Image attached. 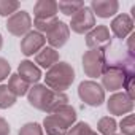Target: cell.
I'll list each match as a JSON object with an SVG mask.
<instances>
[{
    "mask_svg": "<svg viewBox=\"0 0 135 135\" xmlns=\"http://www.w3.org/2000/svg\"><path fill=\"white\" fill-rule=\"evenodd\" d=\"M27 99L33 108L45 111L48 114L54 113L57 108L67 105V102H69V97L64 92H54L45 84H33L27 92Z\"/></svg>",
    "mask_w": 135,
    "mask_h": 135,
    "instance_id": "1",
    "label": "cell"
},
{
    "mask_svg": "<svg viewBox=\"0 0 135 135\" xmlns=\"http://www.w3.org/2000/svg\"><path fill=\"white\" fill-rule=\"evenodd\" d=\"M76 121V111L69 103L62 105L54 113L48 114L43 119V127L48 135H67L69 129Z\"/></svg>",
    "mask_w": 135,
    "mask_h": 135,
    "instance_id": "2",
    "label": "cell"
},
{
    "mask_svg": "<svg viewBox=\"0 0 135 135\" xmlns=\"http://www.w3.org/2000/svg\"><path fill=\"white\" fill-rule=\"evenodd\" d=\"M75 81V70L69 62H57L46 72L45 86L54 92L67 91Z\"/></svg>",
    "mask_w": 135,
    "mask_h": 135,
    "instance_id": "3",
    "label": "cell"
},
{
    "mask_svg": "<svg viewBox=\"0 0 135 135\" xmlns=\"http://www.w3.org/2000/svg\"><path fill=\"white\" fill-rule=\"evenodd\" d=\"M78 97L89 107H100L105 102V91L95 81H83L78 86Z\"/></svg>",
    "mask_w": 135,
    "mask_h": 135,
    "instance_id": "4",
    "label": "cell"
},
{
    "mask_svg": "<svg viewBox=\"0 0 135 135\" xmlns=\"http://www.w3.org/2000/svg\"><path fill=\"white\" fill-rule=\"evenodd\" d=\"M83 70L86 76L97 78L102 76L105 70V56L103 49H89L83 54Z\"/></svg>",
    "mask_w": 135,
    "mask_h": 135,
    "instance_id": "5",
    "label": "cell"
},
{
    "mask_svg": "<svg viewBox=\"0 0 135 135\" xmlns=\"http://www.w3.org/2000/svg\"><path fill=\"white\" fill-rule=\"evenodd\" d=\"M94 27H95V16L91 11V8L84 5L80 11H76L72 16L69 29H72L75 33H88Z\"/></svg>",
    "mask_w": 135,
    "mask_h": 135,
    "instance_id": "6",
    "label": "cell"
},
{
    "mask_svg": "<svg viewBox=\"0 0 135 135\" xmlns=\"http://www.w3.org/2000/svg\"><path fill=\"white\" fill-rule=\"evenodd\" d=\"M32 27V18L27 11H16L11 15L7 21V30L15 37H24L30 32Z\"/></svg>",
    "mask_w": 135,
    "mask_h": 135,
    "instance_id": "7",
    "label": "cell"
},
{
    "mask_svg": "<svg viewBox=\"0 0 135 135\" xmlns=\"http://www.w3.org/2000/svg\"><path fill=\"white\" fill-rule=\"evenodd\" d=\"M129 75H133V73H126L124 70H119V69H105L103 73H102V88L103 91H119L124 88V83L127 80Z\"/></svg>",
    "mask_w": 135,
    "mask_h": 135,
    "instance_id": "8",
    "label": "cell"
},
{
    "mask_svg": "<svg viewBox=\"0 0 135 135\" xmlns=\"http://www.w3.org/2000/svg\"><path fill=\"white\" fill-rule=\"evenodd\" d=\"M111 43L110 29L107 26H95L86 33V45L89 49H105Z\"/></svg>",
    "mask_w": 135,
    "mask_h": 135,
    "instance_id": "9",
    "label": "cell"
},
{
    "mask_svg": "<svg viewBox=\"0 0 135 135\" xmlns=\"http://www.w3.org/2000/svg\"><path fill=\"white\" fill-rule=\"evenodd\" d=\"M107 108L111 114H116V116L129 114L133 110V100L129 99L126 92H116L107 100Z\"/></svg>",
    "mask_w": 135,
    "mask_h": 135,
    "instance_id": "10",
    "label": "cell"
},
{
    "mask_svg": "<svg viewBox=\"0 0 135 135\" xmlns=\"http://www.w3.org/2000/svg\"><path fill=\"white\" fill-rule=\"evenodd\" d=\"M46 41L51 45L49 48L56 49V48H62L70 38V29L65 22L57 21L48 32H46Z\"/></svg>",
    "mask_w": 135,
    "mask_h": 135,
    "instance_id": "11",
    "label": "cell"
},
{
    "mask_svg": "<svg viewBox=\"0 0 135 135\" xmlns=\"http://www.w3.org/2000/svg\"><path fill=\"white\" fill-rule=\"evenodd\" d=\"M45 43H46V38H45L43 33H40L37 30H30L21 40V45H19L21 46V52L24 56H33V54L40 52L45 48Z\"/></svg>",
    "mask_w": 135,
    "mask_h": 135,
    "instance_id": "12",
    "label": "cell"
},
{
    "mask_svg": "<svg viewBox=\"0 0 135 135\" xmlns=\"http://www.w3.org/2000/svg\"><path fill=\"white\" fill-rule=\"evenodd\" d=\"M111 32L114 33L116 38L124 40L127 38L132 30H133V19L129 15H118L113 21H111Z\"/></svg>",
    "mask_w": 135,
    "mask_h": 135,
    "instance_id": "13",
    "label": "cell"
},
{
    "mask_svg": "<svg viewBox=\"0 0 135 135\" xmlns=\"http://www.w3.org/2000/svg\"><path fill=\"white\" fill-rule=\"evenodd\" d=\"M91 11L94 13V16L99 18H111L118 13L119 3L116 0H92L91 2Z\"/></svg>",
    "mask_w": 135,
    "mask_h": 135,
    "instance_id": "14",
    "label": "cell"
},
{
    "mask_svg": "<svg viewBox=\"0 0 135 135\" xmlns=\"http://www.w3.org/2000/svg\"><path fill=\"white\" fill-rule=\"evenodd\" d=\"M18 75L27 83V84H35V83H38L40 81V78H41V72H40V69L33 64V62H30V60H22L21 64H19V67H18Z\"/></svg>",
    "mask_w": 135,
    "mask_h": 135,
    "instance_id": "15",
    "label": "cell"
},
{
    "mask_svg": "<svg viewBox=\"0 0 135 135\" xmlns=\"http://www.w3.org/2000/svg\"><path fill=\"white\" fill-rule=\"evenodd\" d=\"M57 2L52 0H38L33 5V15L35 19H51V18H57Z\"/></svg>",
    "mask_w": 135,
    "mask_h": 135,
    "instance_id": "16",
    "label": "cell"
},
{
    "mask_svg": "<svg viewBox=\"0 0 135 135\" xmlns=\"http://www.w3.org/2000/svg\"><path fill=\"white\" fill-rule=\"evenodd\" d=\"M59 62V52L52 48H43L40 52L35 54V64H38L41 69H51L54 64Z\"/></svg>",
    "mask_w": 135,
    "mask_h": 135,
    "instance_id": "17",
    "label": "cell"
},
{
    "mask_svg": "<svg viewBox=\"0 0 135 135\" xmlns=\"http://www.w3.org/2000/svg\"><path fill=\"white\" fill-rule=\"evenodd\" d=\"M8 89L16 95V97H22V95H27L29 89H30V84H27L18 73H13L10 75V80H8Z\"/></svg>",
    "mask_w": 135,
    "mask_h": 135,
    "instance_id": "18",
    "label": "cell"
},
{
    "mask_svg": "<svg viewBox=\"0 0 135 135\" xmlns=\"http://www.w3.org/2000/svg\"><path fill=\"white\" fill-rule=\"evenodd\" d=\"M16 95L8 89L7 84H0V108L2 110H7L10 107H13L16 103Z\"/></svg>",
    "mask_w": 135,
    "mask_h": 135,
    "instance_id": "19",
    "label": "cell"
},
{
    "mask_svg": "<svg viewBox=\"0 0 135 135\" xmlns=\"http://www.w3.org/2000/svg\"><path fill=\"white\" fill-rule=\"evenodd\" d=\"M116 121L114 118H110V116H103L99 124H97V130L102 133V135H113L116 133Z\"/></svg>",
    "mask_w": 135,
    "mask_h": 135,
    "instance_id": "20",
    "label": "cell"
},
{
    "mask_svg": "<svg viewBox=\"0 0 135 135\" xmlns=\"http://www.w3.org/2000/svg\"><path fill=\"white\" fill-rule=\"evenodd\" d=\"M84 7V2H57V10H60V13H64L65 16H73L76 11H80Z\"/></svg>",
    "mask_w": 135,
    "mask_h": 135,
    "instance_id": "21",
    "label": "cell"
},
{
    "mask_svg": "<svg viewBox=\"0 0 135 135\" xmlns=\"http://www.w3.org/2000/svg\"><path fill=\"white\" fill-rule=\"evenodd\" d=\"M21 3L16 0H0V16H11L19 10Z\"/></svg>",
    "mask_w": 135,
    "mask_h": 135,
    "instance_id": "22",
    "label": "cell"
},
{
    "mask_svg": "<svg viewBox=\"0 0 135 135\" xmlns=\"http://www.w3.org/2000/svg\"><path fill=\"white\" fill-rule=\"evenodd\" d=\"M119 129H121V135H135V118L133 114H127L126 118H122V121L119 122Z\"/></svg>",
    "mask_w": 135,
    "mask_h": 135,
    "instance_id": "23",
    "label": "cell"
},
{
    "mask_svg": "<svg viewBox=\"0 0 135 135\" xmlns=\"http://www.w3.org/2000/svg\"><path fill=\"white\" fill-rule=\"evenodd\" d=\"M91 133H92V129L88 122H76L67 132V135H91Z\"/></svg>",
    "mask_w": 135,
    "mask_h": 135,
    "instance_id": "24",
    "label": "cell"
},
{
    "mask_svg": "<svg viewBox=\"0 0 135 135\" xmlns=\"http://www.w3.org/2000/svg\"><path fill=\"white\" fill-rule=\"evenodd\" d=\"M59 19L57 18H51V19H33V26L37 29V32L40 33H46Z\"/></svg>",
    "mask_w": 135,
    "mask_h": 135,
    "instance_id": "25",
    "label": "cell"
},
{
    "mask_svg": "<svg viewBox=\"0 0 135 135\" xmlns=\"http://www.w3.org/2000/svg\"><path fill=\"white\" fill-rule=\"evenodd\" d=\"M18 135H43V129L37 122H27L19 129Z\"/></svg>",
    "mask_w": 135,
    "mask_h": 135,
    "instance_id": "26",
    "label": "cell"
},
{
    "mask_svg": "<svg viewBox=\"0 0 135 135\" xmlns=\"http://www.w3.org/2000/svg\"><path fill=\"white\" fill-rule=\"evenodd\" d=\"M124 89H126V94L129 95V99L133 100L135 97V76L133 75H129L126 83H124Z\"/></svg>",
    "mask_w": 135,
    "mask_h": 135,
    "instance_id": "27",
    "label": "cell"
},
{
    "mask_svg": "<svg viewBox=\"0 0 135 135\" xmlns=\"http://www.w3.org/2000/svg\"><path fill=\"white\" fill-rule=\"evenodd\" d=\"M10 72H11L10 62L7 59H3V57H0V83L10 76Z\"/></svg>",
    "mask_w": 135,
    "mask_h": 135,
    "instance_id": "28",
    "label": "cell"
},
{
    "mask_svg": "<svg viewBox=\"0 0 135 135\" xmlns=\"http://www.w3.org/2000/svg\"><path fill=\"white\" fill-rule=\"evenodd\" d=\"M133 45H135V33L132 32V33L127 37V52H129L130 56H135V48H133Z\"/></svg>",
    "mask_w": 135,
    "mask_h": 135,
    "instance_id": "29",
    "label": "cell"
},
{
    "mask_svg": "<svg viewBox=\"0 0 135 135\" xmlns=\"http://www.w3.org/2000/svg\"><path fill=\"white\" fill-rule=\"evenodd\" d=\"M10 124L3 119V118H0V135H8L10 133Z\"/></svg>",
    "mask_w": 135,
    "mask_h": 135,
    "instance_id": "30",
    "label": "cell"
},
{
    "mask_svg": "<svg viewBox=\"0 0 135 135\" xmlns=\"http://www.w3.org/2000/svg\"><path fill=\"white\" fill-rule=\"evenodd\" d=\"M2 46H3V38H2V35H0V49H2Z\"/></svg>",
    "mask_w": 135,
    "mask_h": 135,
    "instance_id": "31",
    "label": "cell"
},
{
    "mask_svg": "<svg viewBox=\"0 0 135 135\" xmlns=\"http://www.w3.org/2000/svg\"><path fill=\"white\" fill-rule=\"evenodd\" d=\"M91 135H99V133H97V132H94V130H92V133H91Z\"/></svg>",
    "mask_w": 135,
    "mask_h": 135,
    "instance_id": "32",
    "label": "cell"
},
{
    "mask_svg": "<svg viewBox=\"0 0 135 135\" xmlns=\"http://www.w3.org/2000/svg\"><path fill=\"white\" fill-rule=\"evenodd\" d=\"M113 135H121V133H113Z\"/></svg>",
    "mask_w": 135,
    "mask_h": 135,
    "instance_id": "33",
    "label": "cell"
}]
</instances>
